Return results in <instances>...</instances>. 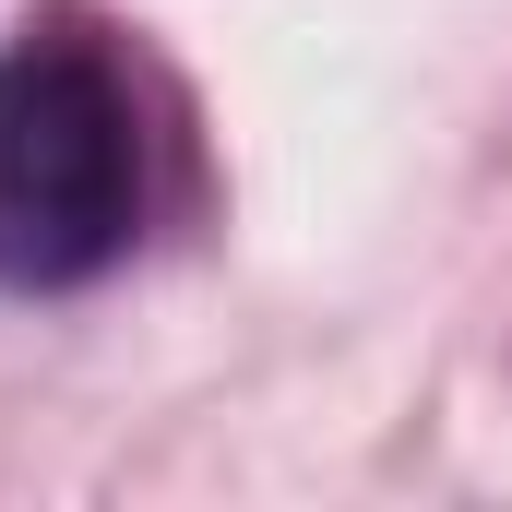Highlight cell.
<instances>
[{
	"label": "cell",
	"mask_w": 512,
	"mask_h": 512,
	"mask_svg": "<svg viewBox=\"0 0 512 512\" xmlns=\"http://www.w3.org/2000/svg\"><path fill=\"white\" fill-rule=\"evenodd\" d=\"M143 227V120L108 48L24 36L0 48V286L48 298L108 274Z\"/></svg>",
	"instance_id": "obj_1"
}]
</instances>
